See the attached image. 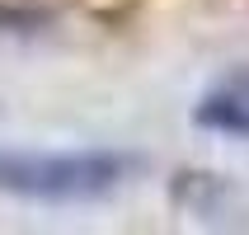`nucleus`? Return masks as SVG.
<instances>
[{"mask_svg": "<svg viewBox=\"0 0 249 235\" xmlns=\"http://www.w3.org/2000/svg\"><path fill=\"white\" fill-rule=\"evenodd\" d=\"M202 123L212 127H226V132H249V113H240V99L226 94V99H212L202 108Z\"/></svg>", "mask_w": 249, "mask_h": 235, "instance_id": "f03ea898", "label": "nucleus"}, {"mask_svg": "<svg viewBox=\"0 0 249 235\" xmlns=\"http://www.w3.org/2000/svg\"><path fill=\"white\" fill-rule=\"evenodd\" d=\"M132 169L127 155L108 151H0V188L42 202L99 198Z\"/></svg>", "mask_w": 249, "mask_h": 235, "instance_id": "f257e3e1", "label": "nucleus"}]
</instances>
